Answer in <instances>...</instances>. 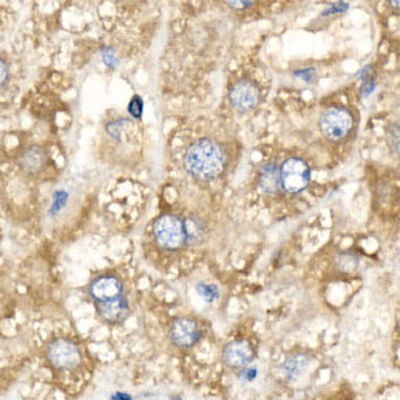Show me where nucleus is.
I'll return each instance as SVG.
<instances>
[{
  "label": "nucleus",
  "mask_w": 400,
  "mask_h": 400,
  "mask_svg": "<svg viewBox=\"0 0 400 400\" xmlns=\"http://www.w3.org/2000/svg\"><path fill=\"white\" fill-rule=\"evenodd\" d=\"M97 312L106 323L117 324L124 320L128 315V304L123 297L102 302L97 306Z\"/></svg>",
  "instance_id": "obj_10"
},
{
  "label": "nucleus",
  "mask_w": 400,
  "mask_h": 400,
  "mask_svg": "<svg viewBox=\"0 0 400 400\" xmlns=\"http://www.w3.org/2000/svg\"><path fill=\"white\" fill-rule=\"evenodd\" d=\"M123 291L120 280L115 278V276H100L96 280H93V283L90 287L91 296L99 303L102 302H108V300L119 299Z\"/></svg>",
  "instance_id": "obj_9"
},
{
  "label": "nucleus",
  "mask_w": 400,
  "mask_h": 400,
  "mask_svg": "<svg viewBox=\"0 0 400 400\" xmlns=\"http://www.w3.org/2000/svg\"><path fill=\"white\" fill-rule=\"evenodd\" d=\"M143 110V102L139 96H134L128 104V112L134 117H140Z\"/></svg>",
  "instance_id": "obj_17"
},
{
  "label": "nucleus",
  "mask_w": 400,
  "mask_h": 400,
  "mask_svg": "<svg viewBox=\"0 0 400 400\" xmlns=\"http://www.w3.org/2000/svg\"><path fill=\"white\" fill-rule=\"evenodd\" d=\"M391 4H392L393 7L397 8V10H400V2H391Z\"/></svg>",
  "instance_id": "obj_24"
},
{
  "label": "nucleus",
  "mask_w": 400,
  "mask_h": 400,
  "mask_svg": "<svg viewBox=\"0 0 400 400\" xmlns=\"http://www.w3.org/2000/svg\"><path fill=\"white\" fill-rule=\"evenodd\" d=\"M154 235L159 244L168 249L180 248L187 240L186 226L173 215L159 217L154 224Z\"/></svg>",
  "instance_id": "obj_2"
},
{
  "label": "nucleus",
  "mask_w": 400,
  "mask_h": 400,
  "mask_svg": "<svg viewBox=\"0 0 400 400\" xmlns=\"http://www.w3.org/2000/svg\"><path fill=\"white\" fill-rule=\"evenodd\" d=\"M224 152L217 143L200 139L187 149L184 166L191 175L199 179H214L224 169Z\"/></svg>",
  "instance_id": "obj_1"
},
{
  "label": "nucleus",
  "mask_w": 400,
  "mask_h": 400,
  "mask_svg": "<svg viewBox=\"0 0 400 400\" xmlns=\"http://www.w3.org/2000/svg\"><path fill=\"white\" fill-rule=\"evenodd\" d=\"M47 360L54 368L72 369L82 360L79 347L69 339L56 338L47 347Z\"/></svg>",
  "instance_id": "obj_3"
},
{
  "label": "nucleus",
  "mask_w": 400,
  "mask_h": 400,
  "mask_svg": "<svg viewBox=\"0 0 400 400\" xmlns=\"http://www.w3.org/2000/svg\"><path fill=\"white\" fill-rule=\"evenodd\" d=\"M295 75L302 76L303 79H306L307 82H310L311 78H312V75H314V69L308 68V69H306V71H302V72H295Z\"/></svg>",
  "instance_id": "obj_20"
},
{
  "label": "nucleus",
  "mask_w": 400,
  "mask_h": 400,
  "mask_svg": "<svg viewBox=\"0 0 400 400\" xmlns=\"http://www.w3.org/2000/svg\"><path fill=\"white\" fill-rule=\"evenodd\" d=\"M260 187L268 193L278 191L280 183V171H278L275 164H267L260 171Z\"/></svg>",
  "instance_id": "obj_11"
},
{
  "label": "nucleus",
  "mask_w": 400,
  "mask_h": 400,
  "mask_svg": "<svg viewBox=\"0 0 400 400\" xmlns=\"http://www.w3.org/2000/svg\"><path fill=\"white\" fill-rule=\"evenodd\" d=\"M231 104L239 111H248L256 106L259 100L258 87L248 80L238 82L230 91Z\"/></svg>",
  "instance_id": "obj_8"
},
{
  "label": "nucleus",
  "mask_w": 400,
  "mask_h": 400,
  "mask_svg": "<svg viewBox=\"0 0 400 400\" xmlns=\"http://www.w3.org/2000/svg\"><path fill=\"white\" fill-rule=\"evenodd\" d=\"M227 4L234 6V7H248L251 6V2H227Z\"/></svg>",
  "instance_id": "obj_22"
},
{
  "label": "nucleus",
  "mask_w": 400,
  "mask_h": 400,
  "mask_svg": "<svg viewBox=\"0 0 400 400\" xmlns=\"http://www.w3.org/2000/svg\"><path fill=\"white\" fill-rule=\"evenodd\" d=\"M200 327L196 321L190 317H179L173 320L169 328V338L179 348H190L200 339Z\"/></svg>",
  "instance_id": "obj_6"
},
{
  "label": "nucleus",
  "mask_w": 400,
  "mask_h": 400,
  "mask_svg": "<svg viewBox=\"0 0 400 400\" xmlns=\"http://www.w3.org/2000/svg\"><path fill=\"white\" fill-rule=\"evenodd\" d=\"M243 375H244V379L252 380L256 376V369L255 368H252V369L245 368L244 372H243Z\"/></svg>",
  "instance_id": "obj_21"
},
{
  "label": "nucleus",
  "mask_w": 400,
  "mask_h": 400,
  "mask_svg": "<svg viewBox=\"0 0 400 400\" xmlns=\"http://www.w3.org/2000/svg\"><path fill=\"white\" fill-rule=\"evenodd\" d=\"M102 55H103V62L107 64L108 67H114L115 63H116V59H115V55L114 52L111 51V49L106 48L103 49V52H102Z\"/></svg>",
  "instance_id": "obj_19"
},
{
  "label": "nucleus",
  "mask_w": 400,
  "mask_h": 400,
  "mask_svg": "<svg viewBox=\"0 0 400 400\" xmlns=\"http://www.w3.org/2000/svg\"><path fill=\"white\" fill-rule=\"evenodd\" d=\"M6 76H7V67L4 64V60H2V83H4Z\"/></svg>",
  "instance_id": "obj_23"
},
{
  "label": "nucleus",
  "mask_w": 400,
  "mask_h": 400,
  "mask_svg": "<svg viewBox=\"0 0 400 400\" xmlns=\"http://www.w3.org/2000/svg\"><path fill=\"white\" fill-rule=\"evenodd\" d=\"M352 127V116L348 111L343 107H330L323 112L320 117L321 132L332 139L344 138Z\"/></svg>",
  "instance_id": "obj_5"
},
{
  "label": "nucleus",
  "mask_w": 400,
  "mask_h": 400,
  "mask_svg": "<svg viewBox=\"0 0 400 400\" xmlns=\"http://www.w3.org/2000/svg\"><path fill=\"white\" fill-rule=\"evenodd\" d=\"M280 183L288 192L303 191L310 183V168L307 163L299 158H290L282 164Z\"/></svg>",
  "instance_id": "obj_4"
},
{
  "label": "nucleus",
  "mask_w": 400,
  "mask_h": 400,
  "mask_svg": "<svg viewBox=\"0 0 400 400\" xmlns=\"http://www.w3.org/2000/svg\"><path fill=\"white\" fill-rule=\"evenodd\" d=\"M308 364H310V358L303 355V354H297V355H293L287 359L286 363L283 364V371L290 379H296L297 376H300L306 371Z\"/></svg>",
  "instance_id": "obj_13"
},
{
  "label": "nucleus",
  "mask_w": 400,
  "mask_h": 400,
  "mask_svg": "<svg viewBox=\"0 0 400 400\" xmlns=\"http://www.w3.org/2000/svg\"><path fill=\"white\" fill-rule=\"evenodd\" d=\"M186 226V231H187V240H190L191 243H197L202 239V235H203V230L199 226V223L195 220H188L187 223H184Z\"/></svg>",
  "instance_id": "obj_15"
},
{
  "label": "nucleus",
  "mask_w": 400,
  "mask_h": 400,
  "mask_svg": "<svg viewBox=\"0 0 400 400\" xmlns=\"http://www.w3.org/2000/svg\"><path fill=\"white\" fill-rule=\"evenodd\" d=\"M44 160L45 158L42 149L32 147L21 155L20 164L28 172H38L39 169H42Z\"/></svg>",
  "instance_id": "obj_12"
},
{
  "label": "nucleus",
  "mask_w": 400,
  "mask_h": 400,
  "mask_svg": "<svg viewBox=\"0 0 400 400\" xmlns=\"http://www.w3.org/2000/svg\"><path fill=\"white\" fill-rule=\"evenodd\" d=\"M338 267L343 272H352L358 267V259L351 254H342L338 258Z\"/></svg>",
  "instance_id": "obj_14"
},
{
  "label": "nucleus",
  "mask_w": 400,
  "mask_h": 400,
  "mask_svg": "<svg viewBox=\"0 0 400 400\" xmlns=\"http://www.w3.org/2000/svg\"><path fill=\"white\" fill-rule=\"evenodd\" d=\"M255 351L248 340H234L228 343L223 349V360L226 366L232 369H239L245 367L254 359Z\"/></svg>",
  "instance_id": "obj_7"
},
{
  "label": "nucleus",
  "mask_w": 400,
  "mask_h": 400,
  "mask_svg": "<svg viewBox=\"0 0 400 400\" xmlns=\"http://www.w3.org/2000/svg\"><path fill=\"white\" fill-rule=\"evenodd\" d=\"M391 145L396 152H400V126H395L391 128L390 132Z\"/></svg>",
  "instance_id": "obj_18"
},
{
  "label": "nucleus",
  "mask_w": 400,
  "mask_h": 400,
  "mask_svg": "<svg viewBox=\"0 0 400 400\" xmlns=\"http://www.w3.org/2000/svg\"><path fill=\"white\" fill-rule=\"evenodd\" d=\"M196 291L200 296L203 297L204 300H207V302H212V300L219 297V291H217V288L215 286H211V284L200 283L199 286L196 287Z\"/></svg>",
  "instance_id": "obj_16"
}]
</instances>
